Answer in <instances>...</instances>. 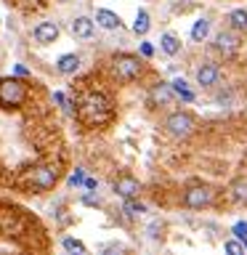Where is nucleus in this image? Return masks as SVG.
Segmentation results:
<instances>
[{
	"label": "nucleus",
	"instance_id": "f257e3e1",
	"mask_svg": "<svg viewBox=\"0 0 247 255\" xmlns=\"http://www.w3.org/2000/svg\"><path fill=\"white\" fill-rule=\"evenodd\" d=\"M112 69H115L117 80H123V83H130V80L141 77L143 61H141L135 53H117V56H112Z\"/></svg>",
	"mask_w": 247,
	"mask_h": 255
},
{
	"label": "nucleus",
	"instance_id": "f03ea898",
	"mask_svg": "<svg viewBox=\"0 0 247 255\" xmlns=\"http://www.w3.org/2000/svg\"><path fill=\"white\" fill-rule=\"evenodd\" d=\"M27 101V83L16 77H5L0 80V107H21Z\"/></svg>",
	"mask_w": 247,
	"mask_h": 255
},
{
	"label": "nucleus",
	"instance_id": "7ed1b4c3",
	"mask_svg": "<svg viewBox=\"0 0 247 255\" xmlns=\"http://www.w3.org/2000/svg\"><path fill=\"white\" fill-rule=\"evenodd\" d=\"M112 115V104H109V99L107 96H101V93H91L85 99V104H83V117L88 120L91 125H99V123H104Z\"/></svg>",
	"mask_w": 247,
	"mask_h": 255
},
{
	"label": "nucleus",
	"instance_id": "20e7f679",
	"mask_svg": "<svg viewBox=\"0 0 247 255\" xmlns=\"http://www.w3.org/2000/svg\"><path fill=\"white\" fill-rule=\"evenodd\" d=\"M162 128L173 135V138L183 141V138H189V135L194 133L197 123H194V117H191L189 112H173V115L165 117V125Z\"/></svg>",
	"mask_w": 247,
	"mask_h": 255
},
{
	"label": "nucleus",
	"instance_id": "39448f33",
	"mask_svg": "<svg viewBox=\"0 0 247 255\" xmlns=\"http://www.w3.org/2000/svg\"><path fill=\"white\" fill-rule=\"evenodd\" d=\"M215 191L210 186H191L183 191V205L189 207V210H202V207H207L213 202Z\"/></svg>",
	"mask_w": 247,
	"mask_h": 255
},
{
	"label": "nucleus",
	"instance_id": "423d86ee",
	"mask_svg": "<svg viewBox=\"0 0 247 255\" xmlns=\"http://www.w3.org/2000/svg\"><path fill=\"white\" fill-rule=\"evenodd\" d=\"M239 45H242V40H239V32L234 29H221L213 40V48L223 56H234L239 51Z\"/></svg>",
	"mask_w": 247,
	"mask_h": 255
},
{
	"label": "nucleus",
	"instance_id": "0eeeda50",
	"mask_svg": "<svg viewBox=\"0 0 247 255\" xmlns=\"http://www.w3.org/2000/svg\"><path fill=\"white\" fill-rule=\"evenodd\" d=\"M56 181H59V170H56V165H40L37 170L32 173V189H37V191L53 189Z\"/></svg>",
	"mask_w": 247,
	"mask_h": 255
},
{
	"label": "nucleus",
	"instance_id": "6e6552de",
	"mask_svg": "<svg viewBox=\"0 0 247 255\" xmlns=\"http://www.w3.org/2000/svg\"><path fill=\"white\" fill-rule=\"evenodd\" d=\"M218 80H221V67L215 61H205V64H199V67H197V83L202 88L218 85Z\"/></svg>",
	"mask_w": 247,
	"mask_h": 255
},
{
	"label": "nucleus",
	"instance_id": "1a4fd4ad",
	"mask_svg": "<svg viewBox=\"0 0 247 255\" xmlns=\"http://www.w3.org/2000/svg\"><path fill=\"white\" fill-rule=\"evenodd\" d=\"M175 99V93H173V88L170 83H154L151 85V91H149V101L154 104V107H167Z\"/></svg>",
	"mask_w": 247,
	"mask_h": 255
},
{
	"label": "nucleus",
	"instance_id": "9d476101",
	"mask_svg": "<svg viewBox=\"0 0 247 255\" xmlns=\"http://www.w3.org/2000/svg\"><path fill=\"white\" fill-rule=\"evenodd\" d=\"M138 191H141V183L135 181L133 175H120V178L115 181V194H120L123 199L138 197Z\"/></svg>",
	"mask_w": 247,
	"mask_h": 255
},
{
	"label": "nucleus",
	"instance_id": "9b49d317",
	"mask_svg": "<svg viewBox=\"0 0 247 255\" xmlns=\"http://www.w3.org/2000/svg\"><path fill=\"white\" fill-rule=\"evenodd\" d=\"M93 21L99 24L101 29H109V32L123 27V19H120L115 11H109V8H99V11H96V19H93Z\"/></svg>",
	"mask_w": 247,
	"mask_h": 255
},
{
	"label": "nucleus",
	"instance_id": "f8f14e48",
	"mask_svg": "<svg viewBox=\"0 0 247 255\" xmlns=\"http://www.w3.org/2000/svg\"><path fill=\"white\" fill-rule=\"evenodd\" d=\"M59 37V24L56 21H40L35 27V40L37 43H53V40Z\"/></svg>",
	"mask_w": 247,
	"mask_h": 255
},
{
	"label": "nucleus",
	"instance_id": "ddd939ff",
	"mask_svg": "<svg viewBox=\"0 0 247 255\" xmlns=\"http://www.w3.org/2000/svg\"><path fill=\"white\" fill-rule=\"evenodd\" d=\"M80 69V56L77 53H64L59 61H56V72L59 75H75Z\"/></svg>",
	"mask_w": 247,
	"mask_h": 255
},
{
	"label": "nucleus",
	"instance_id": "4468645a",
	"mask_svg": "<svg viewBox=\"0 0 247 255\" xmlns=\"http://www.w3.org/2000/svg\"><path fill=\"white\" fill-rule=\"evenodd\" d=\"M93 29H96V21L93 19H88V16H77L75 21H72V35L75 37H91L93 35Z\"/></svg>",
	"mask_w": 247,
	"mask_h": 255
},
{
	"label": "nucleus",
	"instance_id": "2eb2a0df",
	"mask_svg": "<svg viewBox=\"0 0 247 255\" xmlns=\"http://www.w3.org/2000/svg\"><path fill=\"white\" fill-rule=\"evenodd\" d=\"M226 21H229V29L247 32V8H234V11L226 16Z\"/></svg>",
	"mask_w": 247,
	"mask_h": 255
},
{
	"label": "nucleus",
	"instance_id": "dca6fc26",
	"mask_svg": "<svg viewBox=\"0 0 247 255\" xmlns=\"http://www.w3.org/2000/svg\"><path fill=\"white\" fill-rule=\"evenodd\" d=\"M123 213L127 215V218H138L141 213H146V205L138 202V197H127L123 202Z\"/></svg>",
	"mask_w": 247,
	"mask_h": 255
},
{
	"label": "nucleus",
	"instance_id": "f3484780",
	"mask_svg": "<svg viewBox=\"0 0 247 255\" xmlns=\"http://www.w3.org/2000/svg\"><path fill=\"white\" fill-rule=\"evenodd\" d=\"M210 35V19H197L191 27V40L194 43H205V37Z\"/></svg>",
	"mask_w": 247,
	"mask_h": 255
},
{
	"label": "nucleus",
	"instance_id": "a211bd4d",
	"mask_svg": "<svg viewBox=\"0 0 247 255\" xmlns=\"http://www.w3.org/2000/svg\"><path fill=\"white\" fill-rule=\"evenodd\" d=\"M159 48H162L167 56H175V53L181 51V40L175 37V35H170V32H165V35L159 37Z\"/></svg>",
	"mask_w": 247,
	"mask_h": 255
},
{
	"label": "nucleus",
	"instance_id": "6ab92c4d",
	"mask_svg": "<svg viewBox=\"0 0 247 255\" xmlns=\"http://www.w3.org/2000/svg\"><path fill=\"white\" fill-rule=\"evenodd\" d=\"M149 29H151V16L146 11H138V13H135V21H133V32L143 37Z\"/></svg>",
	"mask_w": 247,
	"mask_h": 255
},
{
	"label": "nucleus",
	"instance_id": "aec40b11",
	"mask_svg": "<svg viewBox=\"0 0 247 255\" xmlns=\"http://www.w3.org/2000/svg\"><path fill=\"white\" fill-rule=\"evenodd\" d=\"M231 197L237 202H247V178H237L231 183Z\"/></svg>",
	"mask_w": 247,
	"mask_h": 255
},
{
	"label": "nucleus",
	"instance_id": "412c9836",
	"mask_svg": "<svg viewBox=\"0 0 247 255\" xmlns=\"http://www.w3.org/2000/svg\"><path fill=\"white\" fill-rule=\"evenodd\" d=\"M231 234H234L239 242L245 245V250H247V221H237L234 226H231Z\"/></svg>",
	"mask_w": 247,
	"mask_h": 255
},
{
	"label": "nucleus",
	"instance_id": "4be33fe9",
	"mask_svg": "<svg viewBox=\"0 0 247 255\" xmlns=\"http://www.w3.org/2000/svg\"><path fill=\"white\" fill-rule=\"evenodd\" d=\"M61 247H64L67 253H85V245L80 242V239H72V237H64Z\"/></svg>",
	"mask_w": 247,
	"mask_h": 255
},
{
	"label": "nucleus",
	"instance_id": "5701e85b",
	"mask_svg": "<svg viewBox=\"0 0 247 255\" xmlns=\"http://www.w3.org/2000/svg\"><path fill=\"white\" fill-rule=\"evenodd\" d=\"M223 250H226L229 255H239V253H245V245L239 242V239L234 237V239H229L226 245H223Z\"/></svg>",
	"mask_w": 247,
	"mask_h": 255
},
{
	"label": "nucleus",
	"instance_id": "b1692460",
	"mask_svg": "<svg viewBox=\"0 0 247 255\" xmlns=\"http://www.w3.org/2000/svg\"><path fill=\"white\" fill-rule=\"evenodd\" d=\"M53 101H56V104H61L64 115H72V104L64 99V93H61V91H53Z\"/></svg>",
	"mask_w": 247,
	"mask_h": 255
},
{
	"label": "nucleus",
	"instance_id": "393cba45",
	"mask_svg": "<svg viewBox=\"0 0 247 255\" xmlns=\"http://www.w3.org/2000/svg\"><path fill=\"white\" fill-rule=\"evenodd\" d=\"M83 181H85V170L83 167H75V173L69 175V186H80Z\"/></svg>",
	"mask_w": 247,
	"mask_h": 255
},
{
	"label": "nucleus",
	"instance_id": "a878e982",
	"mask_svg": "<svg viewBox=\"0 0 247 255\" xmlns=\"http://www.w3.org/2000/svg\"><path fill=\"white\" fill-rule=\"evenodd\" d=\"M175 96H178V99H181L183 104H191V101H194V91H191V88H183V91H175Z\"/></svg>",
	"mask_w": 247,
	"mask_h": 255
},
{
	"label": "nucleus",
	"instance_id": "bb28decb",
	"mask_svg": "<svg viewBox=\"0 0 247 255\" xmlns=\"http://www.w3.org/2000/svg\"><path fill=\"white\" fill-rule=\"evenodd\" d=\"M141 56H143V59H151V56H154V45H151V43H141Z\"/></svg>",
	"mask_w": 247,
	"mask_h": 255
},
{
	"label": "nucleus",
	"instance_id": "cd10ccee",
	"mask_svg": "<svg viewBox=\"0 0 247 255\" xmlns=\"http://www.w3.org/2000/svg\"><path fill=\"white\" fill-rule=\"evenodd\" d=\"M83 205H91V207H99V197H93V194H85V197H83Z\"/></svg>",
	"mask_w": 247,
	"mask_h": 255
},
{
	"label": "nucleus",
	"instance_id": "c85d7f7f",
	"mask_svg": "<svg viewBox=\"0 0 247 255\" xmlns=\"http://www.w3.org/2000/svg\"><path fill=\"white\" fill-rule=\"evenodd\" d=\"M83 183H85V189H91V191H93V189H99V181H96V178H85Z\"/></svg>",
	"mask_w": 247,
	"mask_h": 255
},
{
	"label": "nucleus",
	"instance_id": "c756f323",
	"mask_svg": "<svg viewBox=\"0 0 247 255\" xmlns=\"http://www.w3.org/2000/svg\"><path fill=\"white\" fill-rule=\"evenodd\" d=\"M13 72H16L19 77H27V75H29V72H27V67H21V64H16V67H13Z\"/></svg>",
	"mask_w": 247,
	"mask_h": 255
}]
</instances>
